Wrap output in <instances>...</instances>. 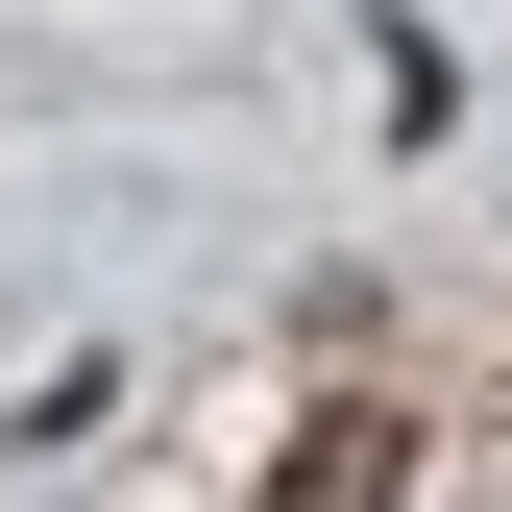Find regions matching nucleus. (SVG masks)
<instances>
[{
  "label": "nucleus",
  "instance_id": "1",
  "mask_svg": "<svg viewBox=\"0 0 512 512\" xmlns=\"http://www.w3.org/2000/svg\"><path fill=\"white\" fill-rule=\"evenodd\" d=\"M391 488H415V415H366V391L293 415V464H269V512H391Z\"/></svg>",
  "mask_w": 512,
  "mask_h": 512
}]
</instances>
